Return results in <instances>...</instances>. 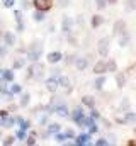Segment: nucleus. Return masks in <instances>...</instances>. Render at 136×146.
<instances>
[{"label": "nucleus", "mask_w": 136, "mask_h": 146, "mask_svg": "<svg viewBox=\"0 0 136 146\" xmlns=\"http://www.w3.org/2000/svg\"><path fill=\"white\" fill-rule=\"evenodd\" d=\"M41 54H43V41L37 39V41L31 42V46L27 48V60L33 61V63L34 61H39Z\"/></svg>", "instance_id": "1"}, {"label": "nucleus", "mask_w": 136, "mask_h": 146, "mask_svg": "<svg viewBox=\"0 0 136 146\" xmlns=\"http://www.w3.org/2000/svg\"><path fill=\"white\" fill-rule=\"evenodd\" d=\"M109 49H111V37H101L97 41V53H99V56L105 58L109 54Z\"/></svg>", "instance_id": "2"}, {"label": "nucleus", "mask_w": 136, "mask_h": 146, "mask_svg": "<svg viewBox=\"0 0 136 146\" xmlns=\"http://www.w3.org/2000/svg\"><path fill=\"white\" fill-rule=\"evenodd\" d=\"M33 5L36 7V10L48 12V10L53 7V2H51V0H33Z\"/></svg>", "instance_id": "3"}, {"label": "nucleus", "mask_w": 136, "mask_h": 146, "mask_svg": "<svg viewBox=\"0 0 136 146\" xmlns=\"http://www.w3.org/2000/svg\"><path fill=\"white\" fill-rule=\"evenodd\" d=\"M123 33H126V21L119 19V21H116L114 26H112V34H114V36H121Z\"/></svg>", "instance_id": "4"}, {"label": "nucleus", "mask_w": 136, "mask_h": 146, "mask_svg": "<svg viewBox=\"0 0 136 146\" xmlns=\"http://www.w3.org/2000/svg\"><path fill=\"white\" fill-rule=\"evenodd\" d=\"M46 60H48L49 65H56V63H60L63 60V53L61 51H51V53L46 54Z\"/></svg>", "instance_id": "5"}, {"label": "nucleus", "mask_w": 136, "mask_h": 146, "mask_svg": "<svg viewBox=\"0 0 136 146\" xmlns=\"http://www.w3.org/2000/svg\"><path fill=\"white\" fill-rule=\"evenodd\" d=\"M90 136H92V134H80V136H75V138H73V139H75V141H73V145H77V146L90 145V143H92V141H90V139H92Z\"/></svg>", "instance_id": "6"}, {"label": "nucleus", "mask_w": 136, "mask_h": 146, "mask_svg": "<svg viewBox=\"0 0 136 146\" xmlns=\"http://www.w3.org/2000/svg\"><path fill=\"white\" fill-rule=\"evenodd\" d=\"M71 27H73V21H71V17L63 15V21H61V31L68 36V34H71Z\"/></svg>", "instance_id": "7"}, {"label": "nucleus", "mask_w": 136, "mask_h": 146, "mask_svg": "<svg viewBox=\"0 0 136 146\" xmlns=\"http://www.w3.org/2000/svg\"><path fill=\"white\" fill-rule=\"evenodd\" d=\"M58 78L56 76H49L48 80H46V90L48 92H51V94H55L56 90H58Z\"/></svg>", "instance_id": "8"}, {"label": "nucleus", "mask_w": 136, "mask_h": 146, "mask_svg": "<svg viewBox=\"0 0 136 146\" xmlns=\"http://www.w3.org/2000/svg\"><path fill=\"white\" fill-rule=\"evenodd\" d=\"M33 70H34V76H36L37 80L44 78V65H43V63H39V61H34Z\"/></svg>", "instance_id": "9"}, {"label": "nucleus", "mask_w": 136, "mask_h": 146, "mask_svg": "<svg viewBox=\"0 0 136 146\" xmlns=\"http://www.w3.org/2000/svg\"><path fill=\"white\" fill-rule=\"evenodd\" d=\"M83 117H85V112H83V107H75V110H73V114H71V119H73V121H75L77 124H80Z\"/></svg>", "instance_id": "10"}, {"label": "nucleus", "mask_w": 136, "mask_h": 146, "mask_svg": "<svg viewBox=\"0 0 136 146\" xmlns=\"http://www.w3.org/2000/svg\"><path fill=\"white\" fill-rule=\"evenodd\" d=\"M75 66L78 72H85L89 66V58H75Z\"/></svg>", "instance_id": "11"}, {"label": "nucleus", "mask_w": 136, "mask_h": 146, "mask_svg": "<svg viewBox=\"0 0 136 146\" xmlns=\"http://www.w3.org/2000/svg\"><path fill=\"white\" fill-rule=\"evenodd\" d=\"M102 24H104V17H102L101 14H95V15L90 17V26H92V29H99Z\"/></svg>", "instance_id": "12"}, {"label": "nucleus", "mask_w": 136, "mask_h": 146, "mask_svg": "<svg viewBox=\"0 0 136 146\" xmlns=\"http://www.w3.org/2000/svg\"><path fill=\"white\" fill-rule=\"evenodd\" d=\"M55 112H56L58 115H61V117H68V115H70V112H68V107L65 106V104L58 102V100H56V107H55Z\"/></svg>", "instance_id": "13"}, {"label": "nucleus", "mask_w": 136, "mask_h": 146, "mask_svg": "<svg viewBox=\"0 0 136 146\" xmlns=\"http://www.w3.org/2000/svg\"><path fill=\"white\" fill-rule=\"evenodd\" d=\"M58 85L63 87L67 94H71V90H73L71 85H70V78H68V76H60V78H58Z\"/></svg>", "instance_id": "14"}, {"label": "nucleus", "mask_w": 136, "mask_h": 146, "mask_svg": "<svg viewBox=\"0 0 136 146\" xmlns=\"http://www.w3.org/2000/svg\"><path fill=\"white\" fill-rule=\"evenodd\" d=\"M105 72H107V68H105V61H104V60H99V61L94 65V73H95V75H104Z\"/></svg>", "instance_id": "15"}, {"label": "nucleus", "mask_w": 136, "mask_h": 146, "mask_svg": "<svg viewBox=\"0 0 136 146\" xmlns=\"http://www.w3.org/2000/svg\"><path fill=\"white\" fill-rule=\"evenodd\" d=\"M82 106H85V107H89V109L95 107V97H92V95H83V97H82Z\"/></svg>", "instance_id": "16"}, {"label": "nucleus", "mask_w": 136, "mask_h": 146, "mask_svg": "<svg viewBox=\"0 0 136 146\" xmlns=\"http://www.w3.org/2000/svg\"><path fill=\"white\" fill-rule=\"evenodd\" d=\"M3 42L10 48V46H14L15 44V34L14 33H10V31H7V33H3Z\"/></svg>", "instance_id": "17"}, {"label": "nucleus", "mask_w": 136, "mask_h": 146, "mask_svg": "<svg viewBox=\"0 0 136 146\" xmlns=\"http://www.w3.org/2000/svg\"><path fill=\"white\" fill-rule=\"evenodd\" d=\"M116 85H117L119 88H123V87L126 85V73L124 72H117L116 73Z\"/></svg>", "instance_id": "18"}, {"label": "nucleus", "mask_w": 136, "mask_h": 146, "mask_svg": "<svg viewBox=\"0 0 136 146\" xmlns=\"http://www.w3.org/2000/svg\"><path fill=\"white\" fill-rule=\"evenodd\" d=\"M29 102H31V95H29L27 92H24V94L21 95V99H19V107H27Z\"/></svg>", "instance_id": "19"}, {"label": "nucleus", "mask_w": 136, "mask_h": 146, "mask_svg": "<svg viewBox=\"0 0 136 146\" xmlns=\"http://www.w3.org/2000/svg\"><path fill=\"white\" fill-rule=\"evenodd\" d=\"M129 41H131L129 34H128V33H123V34L119 36V46H121V48H126V46L129 44Z\"/></svg>", "instance_id": "20"}, {"label": "nucleus", "mask_w": 136, "mask_h": 146, "mask_svg": "<svg viewBox=\"0 0 136 146\" xmlns=\"http://www.w3.org/2000/svg\"><path fill=\"white\" fill-rule=\"evenodd\" d=\"M0 75L5 82H14V72L12 70H0Z\"/></svg>", "instance_id": "21"}, {"label": "nucleus", "mask_w": 136, "mask_h": 146, "mask_svg": "<svg viewBox=\"0 0 136 146\" xmlns=\"http://www.w3.org/2000/svg\"><path fill=\"white\" fill-rule=\"evenodd\" d=\"M105 82H107V80H105V76H104V75H99V76H97V80L94 82V87H95L97 90H102V87L105 85Z\"/></svg>", "instance_id": "22"}, {"label": "nucleus", "mask_w": 136, "mask_h": 146, "mask_svg": "<svg viewBox=\"0 0 136 146\" xmlns=\"http://www.w3.org/2000/svg\"><path fill=\"white\" fill-rule=\"evenodd\" d=\"M60 131H61V126H60L58 122H53V124L48 126V134H56V133H60Z\"/></svg>", "instance_id": "23"}, {"label": "nucleus", "mask_w": 136, "mask_h": 146, "mask_svg": "<svg viewBox=\"0 0 136 146\" xmlns=\"http://www.w3.org/2000/svg\"><path fill=\"white\" fill-rule=\"evenodd\" d=\"M26 66V60L24 58H15L14 60V70H21Z\"/></svg>", "instance_id": "24"}, {"label": "nucleus", "mask_w": 136, "mask_h": 146, "mask_svg": "<svg viewBox=\"0 0 136 146\" xmlns=\"http://www.w3.org/2000/svg\"><path fill=\"white\" fill-rule=\"evenodd\" d=\"M12 95H17V94H22V87L19 85V83H12L10 85V90H9Z\"/></svg>", "instance_id": "25"}, {"label": "nucleus", "mask_w": 136, "mask_h": 146, "mask_svg": "<svg viewBox=\"0 0 136 146\" xmlns=\"http://www.w3.org/2000/svg\"><path fill=\"white\" fill-rule=\"evenodd\" d=\"M124 114H126V115H124L126 122H133V124H136V114H135V112H131V110H126Z\"/></svg>", "instance_id": "26"}, {"label": "nucleus", "mask_w": 136, "mask_h": 146, "mask_svg": "<svg viewBox=\"0 0 136 146\" xmlns=\"http://www.w3.org/2000/svg\"><path fill=\"white\" fill-rule=\"evenodd\" d=\"M105 68H107V72H117V65H116V61L114 60H109V61H105Z\"/></svg>", "instance_id": "27"}, {"label": "nucleus", "mask_w": 136, "mask_h": 146, "mask_svg": "<svg viewBox=\"0 0 136 146\" xmlns=\"http://www.w3.org/2000/svg\"><path fill=\"white\" fill-rule=\"evenodd\" d=\"M33 19H34V22H43L44 21V12L43 10H36L33 14Z\"/></svg>", "instance_id": "28"}, {"label": "nucleus", "mask_w": 136, "mask_h": 146, "mask_svg": "<svg viewBox=\"0 0 136 146\" xmlns=\"http://www.w3.org/2000/svg\"><path fill=\"white\" fill-rule=\"evenodd\" d=\"M27 138V133H26V129H19L17 133H15V139H21V141H24Z\"/></svg>", "instance_id": "29"}, {"label": "nucleus", "mask_w": 136, "mask_h": 146, "mask_svg": "<svg viewBox=\"0 0 136 146\" xmlns=\"http://www.w3.org/2000/svg\"><path fill=\"white\" fill-rule=\"evenodd\" d=\"M124 9L129 12V10H136V0H126V5Z\"/></svg>", "instance_id": "30"}, {"label": "nucleus", "mask_w": 136, "mask_h": 146, "mask_svg": "<svg viewBox=\"0 0 136 146\" xmlns=\"http://www.w3.org/2000/svg\"><path fill=\"white\" fill-rule=\"evenodd\" d=\"M14 141H15V136H7V138H3V139H2V145H3V146L14 145Z\"/></svg>", "instance_id": "31"}, {"label": "nucleus", "mask_w": 136, "mask_h": 146, "mask_svg": "<svg viewBox=\"0 0 136 146\" xmlns=\"http://www.w3.org/2000/svg\"><path fill=\"white\" fill-rule=\"evenodd\" d=\"M129 107H131V106H129V99H128V97H124V99H123V102H121V110H124V112H126V110H129Z\"/></svg>", "instance_id": "32"}, {"label": "nucleus", "mask_w": 136, "mask_h": 146, "mask_svg": "<svg viewBox=\"0 0 136 146\" xmlns=\"http://www.w3.org/2000/svg\"><path fill=\"white\" fill-rule=\"evenodd\" d=\"M14 17H15V22L17 24H24L22 22V10H15L14 12Z\"/></svg>", "instance_id": "33"}, {"label": "nucleus", "mask_w": 136, "mask_h": 146, "mask_svg": "<svg viewBox=\"0 0 136 146\" xmlns=\"http://www.w3.org/2000/svg\"><path fill=\"white\" fill-rule=\"evenodd\" d=\"M105 5H107V0H95V7H97V10H104Z\"/></svg>", "instance_id": "34"}, {"label": "nucleus", "mask_w": 136, "mask_h": 146, "mask_svg": "<svg viewBox=\"0 0 136 146\" xmlns=\"http://www.w3.org/2000/svg\"><path fill=\"white\" fill-rule=\"evenodd\" d=\"M26 145H29V146L36 145V136H33V134H29V136L26 138Z\"/></svg>", "instance_id": "35"}, {"label": "nucleus", "mask_w": 136, "mask_h": 146, "mask_svg": "<svg viewBox=\"0 0 136 146\" xmlns=\"http://www.w3.org/2000/svg\"><path fill=\"white\" fill-rule=\"evenodd\" d=\"M90 117H92V119H99V117H101L99 110L95 109V107H92V109H90Z\"/></svg>", "instance_id": "36"}, {"label": "nucleus", "mask_w": 136, "mask_h": 146, "mask_svg": "<svg viewBox=\"0 0 136 146\" xmlns=\"http://www.w3.org/2000/svg\"><path fill=\"white\" fill-rule=\"evenodd\" d=\"M65 139H67L65 133H63V134H61V133H56V143H65Z\"/></svg>", "instance_id": "37"}, {"label": "nucleus", "mask_w": 136, "mask_h": 146, "mask_svg": "<svg viewBox=\"0 0 136 146\" xmlns=\"http://www.w3.org/2000/svg\"><path fill=\"white\" fill-rule=\"evenodd\" d=\"M68 42H70V44H71V46H77V44H78V41H77V37L75 36H71V34H68Z\"/></svg>", "instance_id": "38"}, {"label": "nucleus", "mask_w": 136, "mask_h": 146, "mask_svg": "<svg viewBox=\"0 0 136 146\" xmlns=\"http://www.w3.org/2000/svg\"><path fill=\"white\" fill-rule=\"evenodd\" d=\"M65 63H67V65L75 63V56H73V54H67V56H65Z\"/></svg>", "instance_id": "39"}, {"label": "nucleus", "mask_w": 136, "mask_h": 146, "mask_svg": "<svg viewBox=\"0 0 136 146\" xmlns=\"http://www.w3.org/2000/svg\"><path fill=\"white\" fill-rule=\"evenodd\" d=\"M14 3H15V0H3V7H5V9L14 7Z\"/></svg>", "instance_id": "40"}, {"label": "nucleus", "mask_w": 136, "mask_h": 146, "mask_svg": "<svg viewBox=\"0 0 136 146\" xmlns=\"http://www.w3.org/2000/svg\"><path fill=\"white\" fill-rule=\"evenodd\" d=\"M95 145H97V146H105V145H109V141H107L105 138H101V139H97V141H95Z\"/></svg>", "instance_id": "41"}, {"label": "nucleus", "mask_w": 136, "mask_h": 146, "mask_svg": "<svg viewBox=\"0 0 136 146\" xmlns=\"http://www.w3.org/2000/svg\"><path fill=\"white\" fill-rule=\"evenodd\" d=\"M9 117V110H0V119L3 121V119H7Z\"/></svg>", "instance_id": "42"}, {"label": "nucleus", "mask_w": 136, "mask_h": 146, "mask_svg": "<svg viewBox=\"0 0 136 146\" xmlns=\"http://www.w3.org/2000/svg\"><path fill=\"white\" fill-rule=\"evenodd\" d=\"M65 136H67V138H75V133H73L71 129H67V131H65Z\"/></svg>", "instance_id": "43"}, {"label": "nucleus", "mask_w": 136, "mask_h": 146, "mask_svg": "<svg viewBox=\"0 0 136 146\" xmlns=\"http://www.w3.org/2000/svg\"><path fill=\"white\" fill-rule=\"evenodd\" d=\"M7 48H9L7 44H5V46H0V56H5V53H7Z\"/></svg>", "instance_id": "44"}, {"label": "nucleus", "mask_w": 136, "mask_h": 146, "mask_svg": "<svg viewBox=\"0 0 136 146\" xmlns=\"http://www.w3.org/2000/svg\"><path fill=\"white\" fill-rule=\"evenodd\" d=\"M27 78H34V70H33V66H29V68H27Z\"/></svg>", "instance_id": "45"}, {"label": "nucleus", "mask_w": 136, "mask_h": 146, "mask_svg": "<svg viewBox=\"0 0 136 146\" xmlns=\"http://www.w3.org/2000/svg\"><path fill=\"white\" fill-rule=\"evenodd\" d=\"M116 122H117V124H128L124 117H116Z\"/></svg>", "instance_id": "46"}, {"label": "nucleus", "mask_w": 136, "mask_h": 146, "mask_svg": "<svg viewBox=\"0 0 136 146\" xmlns=\"http://www.w3.org/2000/svg\"><path fill=\"white\" fill-rule=\"evenodd\" d=\"M60 5L61 7H68L70 5V0H60Z\"/></svg>", "instance_id": "47"}, {"label": "nucleus", "mask_w": 136, "mask_h": 146, "mask_svg": "<svg viewBox=\"0 0 136 146\" xmlns=\"http://www.w3.org/2000/svg\"><path fill=\"white\" fill-rule=\"evenodd\" d=\"M17 107H19V106H10V107H9V110H10V112H14Z\"/></svg>", "instance_id": "48"}, {"label": "nucleus", "mask_w": 136, "mask_h": 146, "mask_svg": "<svg viewBox=\"0 0 136 146\" xmlns=\"http://www.w3.org/2000/svg\"><path fill=\"white\" fill-rule=\"evenodd\" d=\"M104 126H105V127H111V122H109V121H105V119H104Z\"/></svg>", "instance_id": "49"}, {"label": "nucleus", "mask_w": 136, "mask_h": 146, "mask_svg": "<svg viewBox=\"0 0 136 146\" xmlns=\"http://www.w3.org/2000/svg\"><path fill=\"white\" fill-rule=\"evenodd\" d=\"M107 3L109 5H114V3H117V0H107Z\"/></svg>", "instance_id": "50"}, {"label": "nucleus", "mask_w": 136, "mask_h": 146, "mask_svg": "<svg viewBox=\"0 0 136 146\" xmlns=\"http://www.w3.org/2000/svg\"><path fill=\"white\" fill-rule=\"evenodd\" d=\"M0 126H2V119H0Z\"/></svg>", "instance_id": "51"}, {"label": "nucleus", "mask_w": 136, "mask_h": 146, "mask_svg": "<svg viewBox=\"0 0 136 146\" xmlns=\"http://www.w3.org/2000/svg\"><path fill=\"white\" fill-rule=\"evenodd\" d=\"M135 134H136V127H135Z\"/></svg>", "instance_id": "52"}, {"label": "nucleus", "mask_w": 136, "mask_h": 146, "mask_svg": "<svg viewBox=\"0 0 136 146\" xmlns=\"http://www.w3.org/2000/svg\"><path fill=\"white\" fill-rule=\"evenodd\" d=\"M0 138H2V133H0Z\"/></svg>", "instance_id": "53"}]
</instances>
